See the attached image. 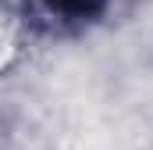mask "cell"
<instances>
[{
	"label": "cell",
	"instance_id": "1",
	"mask_svg": "<svg viewBox=\"0 0 153 150\" xmlns=\"http://www.w3.org/2000/svg\"><path fill=\"white\" fill-rule=\"evenodd\" d=\"M53 7L68 18H85V14H96L103 7V0H53Z\"/></svg>",
	"mask_w": 153,
	"mask_h": 150
}]
</instances>
